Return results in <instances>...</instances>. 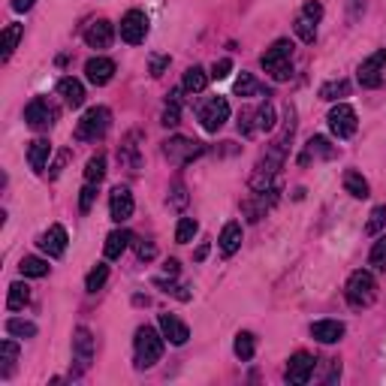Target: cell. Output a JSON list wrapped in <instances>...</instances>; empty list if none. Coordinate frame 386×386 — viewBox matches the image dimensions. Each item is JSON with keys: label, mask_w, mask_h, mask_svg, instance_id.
Returning a JSON list of instances; mask_svg holds the SVG:
<instances>
[{"label": "cell", "mask_w": 386, "mask_h": 386, "mask_svg": "<svg viewBox=\"0 0 386 386\" xmlns=\"http://www.w3.org/2000/svg\"><path fill=\"white\" fill-rule=\"evenodd\" d=\"M206 154V145L196 139H187V136H172L163 142V157H167L169 163H175V167H187V163H193L196 157Z\"/></svg>", "instance_id": "5b68a950"}, {"label": "cell", "mask_w": 386, "mask_h": 386, "mask_svg": "<svg viewBox=\"0 0 386 386\" xmlns=\"http://www.w3.org/2000/svg\"><path fill=\"white\" fill-rule=\"evenodd\" d=\"M302 15H308L311 21H320L323 19V3H320V0H308V3H305V10H302Z\"/></svg>", "instance_id": "681fc988"}, {"label": "cell", "mask_w": 386, "mask_h": 386, "mask_svg": "<svg viewBox=\"0 0 386 386\" xmlns=\"http://www.w3.org/2000/svg\"><path fill=\"white\" fill-rule=\"evenodd\" d=\"M206 85H208V73H206L202 67H187V69H184V78H181V91L200 94V91H206Z\"/></svg>", "instance_id": "4316f807"}, {"label": "cell", "mask_w": 386, "mask_h": 386, "mask_svg": "<svg viewBox=\"0 0 386 386\" xmlns=\"http://www.w3.org/2000/svg\"><path fill=\"white\" fill-rule=\"evenodd\" d=\"M133 208H136V202H133V193L130 187H112V193H109V217L115 220V224H124V220L133 217Z\"/></svg>", "instance_id": "4fadbf2b"}, {"label": "cell", "mask_w": 386, "mask_h": 386, "mask_svg": "<svg viewBox=\"0 0 386 386\" xmlns=\"http://www.w3.org/2000/svg\"><path fill=\"white\" fill-rule=\"evenodd\" d=\"M320 365H323V374H320L323 383H335L341 377V362L338 359H320Z\"/></svg>", "instance_id": "ee69618b"}, {"label": "cell", "mask_w": 386, "mask_h": 386, "mask_svg": "<svg viewBox=\"0 0 386 386\" xmlns=\"http://www.w3.org/2000/svg\"><path fill=\"white\" fill-rule=\"evenodd\" d=\"M136 254H139V259H154V257H157V248L151 245V242H139V245H136Z\"/></svg>", "instance_id": "816d5d0a"}, {"label": "cell", "mask_w": 386, "mask_h": 386, "mask_svg": "<svg viewBox=\"0 0 386 386\" xmlns=\"http://www.w3.org/2000/svg\"><path fill=\"white\" fill-rule=\"evenodd\" d=\"M368 266H372V272H386V235H380V239L372 245Z\"/></svg>", "instance_id": "ab89813d"}, {"label": "cell", "mask_w": 386, "mask_h": 386, "mask_svg": "<svg viewBox=\"0 0 386 386\" xmlns=\"http://www.w3.org/2000/svg\"><path fill=\"white\" fill-rule=\"evenodd\" d=\"M112 39H115V28H112V21H106V19H97L85 28V43H88L91 49H109Z\"/></svg>", "instance_id": "e0dca14e"}, {"label": "cell", "mask_w": 386, "mask_h": 386, "mask_svg": "<svg viewBox=\"0 0 386 386\" xmlns=\"http://www.w3.org/2000/svg\"><path fill=\"white\" fill-rule=\"evenodd\" d=\"M157 283V287H163V293H172V296H175V299H181V302H187V299H191V293H187V287H178V283H172V281H167V278H157L154 281Z\"/></svg>", "instance_id": "f6af8a7d"}, {"label": "cell", "mask_w": 386, "mask_h": 386, "mask_svg": "<svg viewBox=\"0 0 386 386\" xmlns=\"http://www.w3.org/2000/svg\"><path fill=\"white\" fill-rule=\"evenodd\" d=\"M254 118H257V130H263V133H272L275 130V124H278V118H275V106L266 100L259 109H254Z\"/></svg>", "instance_id": "8d00e7d4"}, {"label": "cell", "mask_w": 386, "mask_h": 386, "mask_svg": "<svg viewBox=\"0 0 386 386\" xmlns=\"http://www.w3.org/2000/svg\"><path fill=\"white\" fill-rule=\"evenodd\" d=\"M383 69H386V49H377L374 54H368V58L359 64V69H356L359 85L362 88H368V91L380 88L383 85Z\"/></svg>", "instance_id": "8992f818"}, {"label": "cell", "mask_w": 386, "mask_h": 386, "mask_svg": "<svg viewBox=\"0 0 386 386\" xmlns=\"http://www.w3.org/2000/svg\"><path fill=\"white\" fill-rule=\"evenodd\" d=\"M28 302H30V287H28V283H21V281L10 283V293H6V308H10V311H21Z\"/></svg>", "instance_id": "f1b7e54d"}, {"label": "cell", "mask_w": 386, "mask_h": 386, "mask_svg": "<svg viewBox=\"0 0 386 386\" xmlns=\"http://www.w3.org/2000/svg\"><path fill=\"white\" fill-rule=\"evenodd\" d=\"M167 202H169L172 208H184V206H187V191H184V184H181V181H175V184H172Z\"/></svg>", "instance_id": "bcb514c9"}, {"label": "cell", "mask_w": 386, "mask_h": 386, "mask_svg": "<svg viewBox=\"0 0 386 386\" xmlns=\"http://www.w3.org/2000/svg\"><path fill=\"white\" fill-rule=\"evenodd\" d=\"M109 124H112V112H109L106 106H91L88 112L78 118L76 139L78 142H100L109 133Z\"/></svg>", "instance_id": "277c9868"}, {"label": "cell", "mask_w": 386, "mask_h": 386, "mask_svg": "<svg viewBox=\"0 0 386 386\" xmlns=\"http://www.w3.org/2000/svg\"><path fill=\"white\" fill-rule=\"evenodd\" d=\"M139 139H142V133L139 130H130L127 136L121 139V145H118V163H121L124 169H130V172H139V167H142Z\"/></svg>", "instance_id": "5bb4252c"}, {"label": "cell", "mask_w": 386, "mask_h": 386, "mask_svg": "<svg viewBox=\"0 0 386 386\" xmlns=\"http://www.w3.org/2000/svg\"><path fill=\"white\" fill-rule=\"evenodd\" d=\"M15 359H19V344L15 341H0V362H3V368H0V377H10L12 374V365H15Z\"/></svg>", "instance_id": "d6a6232c"}, {"label": "cell", "mask_w": 386, "mask_h": 386, "mask_svg": "<svg viewBox=\"0 0 386 386\" xmlns=\"http://www.w3.org/2000/svg\"><path fill=\"white\" fill-rule=\"evenodd\" d=\"M311 338L320 344H335L344 338V323L341 320H317L311 323Z\"/></svg>", "instance_id": "ffe728a7"}, {"label": "cell", "mask_w": 386, "mask_h": 386, "mask_svg": "<svg viewBox=\"0 0 386 386\" xmlns=\"http://www.w3.org/2000/svg\"><path fill=\"white\" fill-rule=\"evenodd\" d=\"M157 326H160L163 338H167L169 344H175V347H184L187 338H191V329H187V323H181L175 314H160V317H157Z\"/></svg>", "instance_id": "9a60e30c"}, {"label": "cell", "mask_w": 386, "mask_h": 386, "mask_svg": "<svg viewBox=\"0 0 386 386\" xmlns=\"http://www.w3.org/2000/svg\"><path fill=\"white\" fill-rule=\"evenodd\" d=\"M19 272L25 275V278H45V275H49V259H43V257H25L19 263Z\"/></svg>", "instance_id": "4dcf8cb0"}, {"label": "cell", "mask_w": 386, "mask_h": 386, "mask_svg": "<svg viewBox=\"0 0 386 386\" xmlns=\"http://www.w3.org/2000/svg\"><path fill=\"white\" fill-rule=\"evenodd\" d=\"M121 39L127 45H139V43H145V36H148V15L142 12V10H130L127 15L121 19Z\"/></svg>", "instance_id": "8fae6325"}, {"label": "cell", "mask_w": 386, "mask_h": 386, "mask_svg": "<svg viewBox=\"0 0 386 386\" xmlns=\"http://www.w3.org/2000/svg\"><path fill=\"white\" fill-rule=\"evenodd\" d=\"M235 94H239V97H257V94H266V97H269L266 85H259L250 73H242L239 78H235Z\"/></svg>", "instance_id": "1f68e13d"}, {"label": "cell", "mask_w": 386, "mask_h": 386, "mask_svg": "<svg viewBox=\"0 0 386 386\" xmlns=\"http://www.w3.org/2000/svg\"><path fill=\"white\" fill-rule=\"evenodd\" d=\"M386 226V206H377L372 215H368V224H365V235H377Z\"/></svg>", "instance_id": "7bdbcfd3"}, {"label": "cell", "mask_w": 386, "mask_h": 386, "mask_svg": "<svg viewBox=\"0 0 386 386\" xmlns=\"http://www.w3.org/2000/svg\"><path fill=\"white\" fill-rule=\"evenodd\" d=\"M94 200H97V184H85L82 196H78V211H82V215H88L91 206H94Z\"/></svg>", "instance_id": "7dc6e473"}, {"label": "cell", "mask_w": 386, "mask_h": 386, "mask_svg": "<svg viewBox=\"0 0 386 386\" xmlns=\"http://www.w3.org/2000/svg\"><path fill=\"white\" fill-rule=\"evenodd\" d=\"M217 245H220V254H224V257H233L235 250L242 248V224L230 220V224L224 226V233H220Z\"/></svg>", "instance_id": "cb8c5ba5"}, {"label": "cell", "mask_w": 386, "mask_h": 386, "mask_svg": "<svg viewBox=\"0 0 386 386\" xmlns=\"http://www.w3.org/2000/svg\"><path fill=\"white\" fill-rule=\"evenodd\" d=\"M163 332H157L151 326H139L136 338H133V353H136V365L139 368H151L163 356Z\"/></svg>", "instance_id": "3957f363"}, {"label": "cell", "mask_w": 386, "mask_h": 386, "mask_svg": "<svg viewBox=\"0 0 386 386\" xmlns=\"http://www.w3.org/2000/svg\"><path fill=\"white\" fill-rule=\"evenodd\" d=\"M293 39H275L272 49H266V54L259 58L263 69L269 73L275 82H287L293 76Z\"/></svg>", "instance_id": "6da1fadb"}, {"label": "cell", "mask_w": 386, "mask_h": 386, "mask_svg": "<svg viewBox=\"0 0 386 386\" xmlns=\"http://www.w3.org/2000/svg\"><path fill=\"white\" fill-rule=\"evenodd\" d=\"M85 76H88V82L91 85H97V88H103V85L112 82V76H115V61H109V58H91L88 64H85Z\"/></svg>", "instance_id": "d6986e66"}, {"label": "cell", "mask_w": 386, "mask_h": 386, "mask_svg": "<svg viewBox=\"0 0 386 386\" xmlns=\"http://www.w3.org/2000/svg\"><path fill=\"white\" fill-rule=\"evenodd\" d=\"M335 154H338V148L329 145L326 136H311L308 142H305V151H302V157H299V163L308 167L311 160H332Z\"/></svg>", "instance_id": "ac0fdd59"}, {"label": "cell", "mask_w": 386, "mask_h": 386, "mask_svg": "<svg viewBox=\"0 0 386 386\" xmlns=\"http://www.w3.org/2000/svg\"><path fill=\"white\" fill-rule=\"evenodd\" d=\"M103 178H106V154H94L88 167H85V181L88 184H100Z\"/></svg>", "instance_id": "836d02e7"}, {"label": "cell", "mask_w": 386, "mask_h": 386, "mask_svg": "<svg viewBox=\"0 0 386 386\" xmlns=\"http://www.w3.org/2000/svg\"><path fill=\"white\" fill-rule=\"evenodd\" d=\"M58 94L64 97V103L69 109H78V106L85 103V85L78 82V78H73V76L61 78V82H58Z\"/></svg>", "instance_id": "7402d4cb"}, {"label": "cell", "mask_w": 386, "mask_h": 386, "mask_svg": "<svg viewBox=\"0 0 386 386\" xmlns=\"http://www.w3.org/2000/svg\"><path fill=\"white\" fill-rule=\"evenodd\" d=\"M49 157H52V142L49 139H34L28 145V163H30V169L34 172H45Z\"/></svg>", "instance_id": "44dd1931"}, {"label": "cell", "mask_w": 386, "mask_h": 386, "mask_svg": "<svg viewBox=\"0 0 386 386\" xmlns=\"http://www.w3.org/2000/svg\"><path fill=\"white\" fill-rule=\"evenodd\" d=\"M329 130L335 133L338 139H350L353 133H356V112H353V106H347V103H338V106H332V112H329Z\"/></svg>", "instance_id": "30bf717a"}, {"label": "cell", "mask_w": 386, "mask_h": 386, "mask_svg": "<svg viewBox=\"0 0 386 386\" xmlns=\"http://www.w3.org/2000/svg\"><path fill=\"white\" fill-rule=\"evenodd\" d=\"M67 160H69V151H61V154H58V160L52 163V172H49V178H58V175H61V169H64V163H67Z\"/></svg>", "instance_id": "f5cc1de1"}, {"label": "cell", "mask_w": 386, "mask_h": 386, "mask_svg": "<svg viewBox=\"0 0 386 386\" xmlns=\"http://www.w3.org/2000/svg\"><path fill=\"white\" fill-rule=\"evenodd\" d=\"M233 350H235V356H239L242 362L254 359V353H257V338H254V332H239V335H235Z\"/></svg>", "instance_id": "f546056e"}, {"label": "cell", "mask_w": 386, "mask_h": 386, "mask_svg": "<svg viewBox=\"0 0 386 386\" xmlns=\"http://www.w3.org/2000/svg\"><path fill=\"white\" fill-rule=\"evenodd\" d=\"M344 299L353 311H362V308H372L374 299H377V281H374V272L368 269H359L347 278V287H344Z\"/></svg>", "instance_id": "7a4b0ae2"}, {"label": "cell", "mask_w": 386, "mask_h": 386, "mask_svg": "<svg viewBox=\"0 0 386 386\" xmlns=\"http://www.w3.org/2000/svg\"><path fill=\"white\" fill-rule=\"evenodd\" d=\"M230 69H233V61L230 58H220V61H215V67H211V78H226L230 76Z\"/></svg>", "instance_id": "c3c4849f"}, {"label": "cell", "mask_w": 386, "mask_h": 386, "mask_svg": "<svg viewBox=\"0 0 386 386\" xmlns=\"http://www.w3.org/2000/svg\"><path fill=\"white\" fill-rule=\"evenodd\" d=\"M58 118V109H54L45 97H34L30 103L25 106V121L30 130H49Z\"/></svg>", "instance_id": "52a82bcc"}, {"label": "cell", "mask_w": 386, "mask_h": 386, "mask_svg": "<svg viewBox=\"0 0 386 386\" xmlns=\"http://www.w3.org/2000/svg\"><path fill=\"white\" fill-rule=\"evenodd\" d=\"M181 121V91L169 94V103L163 109V127H178Z\"/></svg>", "instance_id": "d590c367"}, {"label": "cell", "mask_w": 386, "mask_h": 386, "mask_svg": "<svg viewBox=\"0 0 386 386\" xmlns=\"http://www.w3.org/2000/svg\"><path fill=\"white\" fill-rule=\"evenodd\" d=\"M314 368H317V359L311 356V353H305V350H299L290 356L287 362V372H283V377H287V383H308L311 377H314Z\"/></svg>", "instance_id": "7c38bea8"}, {"label": "cell", "mask_w": 386, "mask_h": 386, "mask_svg": "<svg viewBox=\"0 0 386 386\" xmlns=\"http://www.w3.org/2000/svg\"><path fill=\"white\" fill-rule=\"evenodd\" d=\"M34 3H36V0H12V10L15 12H28Z\"/></svg>", "instance_id": "db71d44e"}, {"label": "cell", "mask_w": 386, "mask_h": 386, "mask_svg": "<svg viewBox=\"0 0 386 386\" xmlns=\"http://www.w3.org/2000/svg\"><path fill=\"white\" fill-rule=\"evenodd\" d=\"M293 30L302 43H314V39H317V21H311L308 15H299L293 21Z\"/></svg>", "instance_id": "f35d334b"}, {"label": "cell", "mask_w": 386, "mask_h": 386, "mask_svg": "<svg viewBox=\"0 0 386 386\" xmlns=\"http://www.w3.org/2000/svg\"><path fill=\"white\" fill-rule=\"evenodd\" d=\"M163 272H167L169 278H175L178 275V259H167V263H163Z\"/></svg>", "instance_id": "9f6ffc18"}, {"label": "cell", "mask_w": 386, "mask_h": 386, "mask_svg": "<svg viewBox=\"0 0 386 386\" xmlns=\"http://www.w3.org/2000/svg\"><path fill=\"white\" fill-rule=\"evenodd\" d=\"M347 94H350V82H347V78H332V82H326L317 91V97L326 100V103H335V100L347 97Z\"/></svg>", "instance_id": "83f0119b"}, {"label": "cell", "mask_w": 386, "mask_h": 386, "mask_svg": "<svg viewBox=\"0 0 386 386\" xmlns=\"http://www.w3.org/2000/svg\"><path fill=\"white\" fill-rule=\"evenodd\" d=\"M106 281H109V266L106 263H97L88 272V278H85V290H88V293H97V290L106 287Z\"/></svg>", "instance_id": "e575fe53"}, {"label": "cell", "mask_w": 386, "mask_h": 386, "mask_svg": "<svg viewBox=\"0 0 386 386\" xmlns=\"http://www.w3.org/2000/svg\"><path fill=\"white\" fill-rule=\"evenodd\" d=\"M167 67H169V54H154L151 58V76H163Z\"/></svg>", "instance_id": "f907efd6"}, {"label": "cell", "mask_w": 386, "mask_h": 386, "mask_svg": "<svg viewBox=\"0 0 386 386\" xmlns=\"http://www.w3.org/2000/svg\"><path fill=\"white\" fill-rule=\"evenodd\" d=\"M73 362H76L73 377L88 372V365L94 362V335H91V329H85V326H78L73 332Z\"/></svg>", "instance_id": "9c48e42d"}, {"label": "cell", "mask_w": 386, "mask_h": 386, "mask_svg": "<svg viewBox=\"0 0 386 386\" xmlns=\"http://www.w3.org/2000/svg\"><path fill=\"white\" fill-rule=\"evenodd\" d=\"M36 245H39L43 254H49V257H64V250H67V230L61 224H52L49 230L39 235Z\"/></svg>", "instance_id": "2e32d148"}, {"label": "cell", "mask_w": 386, "mask_h": 386, "mask_svg": "<svg viewBox=\"0 0 386 386\" xmlns=\"http://www.w3.org/2000/svg\"><path fill=\"white\" fill-rule=\"evenodd\" d=\"M130 242H133V235L127 230H112L106 235V245H103V254L106 259H118L124 254V250L130 248Z\"/></svg>", "instance_id": "d4e9b609"}, {"label": "cell", "mask_w": 386, "mask_h": 386, "mask_svg": "<svg viewBox=\"0 0 386 386\" xmlns=\"http://www.w3.org/2000/svg\"><path fill=\"white\" fill-rule=\"evenodd\" d=\"M25 34V28L21 25H6L3 28V36H0V61H10L12 52L19 49V39Z\"/></svg>", "instance_id": "484cf974"}, {"label": "cell", "mask_w": 386, "mask_h": 386, "mask_svg": "<svg viewBox=\"0 0 386 386\" xmlns=\"http://www.w3.org/2000/svg\"><path fill=\"white\" fill-rule=\"evenodd\" d=\"M200 121H202V127H206L208 133H217L220 127H224V124L230 121V103H226V97L206 100L202 109H200Z\"/></svg>", "instance_id": "ba28073f"}, {"label": "cell", "mask_w": 386, "mask_h": 386, "mask_svg": "<svg viewBox=\"0 0 386 386\" xmlns=\"http://www.w3.org/2000/svg\"><path fill=\"white\" fill-rule=\"evenodd\" d=\"M208 248H211V245H208V242H202V245H200V248H196V250H193V259H196V263H202V259H206V257H208Z\"/></svg>", "instance_id": "11a10c76"}, {"label": "cell", "mask_w": 386, "mask_h": 386, "mask_svg": "<svg viewBox=\"0 0 386 386\" xmlns=\"http://www.w3.org/2000/svg\"><path fill=\"white\" fill-rule=\"evenodd\" d=\"M344 191H347L353 200H368V196H372V184H368L365 181V175H362L359 169H347L344 172Z\"/></svg>", "instance_id": "603a6c76"}, {"label": "cell", "mask_w": 386, "mask_h": 386, "mask_svg": "<svg viewBox=\"0 0 386 386\" xmlns=\"http://www.w3.org/2000/svg\"><path fill=\"white\" fill-rule=\"evenodd\" d=\"M196 230H200V224H196L193 217H181L178 226H175V242H178V245H187V242H193Z\"/></svg>", "instance_id": "60d3db41"}, {"label": "cell", "mask_w": 386, "mask_h": 386, "mask_svg": "<svg viewBox=\"0 0 386 386\" xmlns=\"http://www.w3.org/2000/svg\"><path fill=\"white\" fill-rule=\"evenodd\" d=\"M239 133H242V136H245V139H250V136H254V133H257V118H254V109H242V112H239Z\"/></svg>", "instance_id": "b9f144b4"}, {"label": "cell", "mask_w": 386, "mask_h": 386, "mask_svg": "<svg viewBox=\"0 0 386 386\" xmlns=\"http://www.w3.org/2000/svg\"><path fill=\"white\" fill-rule=\"evenodd\" d=\"M6 332H10L12 338H34L36 335V323L21 320V317H10L6 320Z\"/></svg>", "instance_id": "74e56055"}]
</instances>
